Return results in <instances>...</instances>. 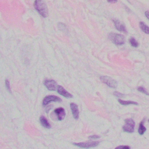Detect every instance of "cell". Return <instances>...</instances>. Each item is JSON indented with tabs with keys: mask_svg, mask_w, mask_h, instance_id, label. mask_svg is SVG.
Wrapping results in <instances>:
<instances>
[{
	"mask_svg": "<svg viewBox=\"0 0 149 149\" xmlns=\"http://www.w3.org/2000/svg\"><path fill=\"white\" fill-rule=\"evenodd\" d=\"M35 8L41 15L46 18L48 15V10L46 4L42 0H36L34 4Z\"/></svg>",
	"mask_w": 149,
	"mask_h": 149,
	"instance_id": "cell-1",
	"label": "cell"
},
{
	"mask_svg": "<svg viewBox=\"0 0 149 149\" xmlns=\"http://www.w3.org/2000/svg\"><path fill=\"white\" fill-rule=\"evenodd\" d=\"M109 38L113 43L118 46L123 45L125 42V37L119 34L111 33L109 34Z\"/></svg>",
	"mask_w": 149,
	"mask_h": 149,
	"instance_id": "cell-2",
	"label": "cell"
},
{
	"mask_svg": "<svg viewBox=\"0 0 149 149\" xmlns=\"http://www.w3.org/2000/svg\"><path fill=\"white\" fill-rule=\"evenodd\" d=\"M125 124L123 129L124 131L128 133H132L134 131L135 123L134 120L132 118H128L125 119Z\"/></svg>",
	"mask_w": 149,
	"mask_h": 149,
	"instance_id": "cell-3",
	"label": "cell"
},
{
	"mask_svg": "<svg viewBox=\"0 0 149 149\" xmlns=\"http://www.w3.org/2000/svg\"><path fill=\"white\" fill-rule=\"evenodd\" d=\"M101 81L105 84H107L110 88H115L117 87V82L116 81L107 76H103L100 77Z\"/></svg>",
	"mask_w": 149,
	"mask_h": 149,
	"instance_id": "cell-4",
	"label": "cell"
},
{
	"mask_svg": "<svg viewBox=\"0 0 149 149\" xmlns=\"http://www.w3.org/2000/svg\"><path fill=\"white\" fill-rule=\"evenodd\" d=\"M99 144V142L98 141H88L84 143H74L73 144L81 148H90L96 147Z\"/></svg>",
	"mask_w": 149,
	"mask_h": 149,
	"instance_id": "cell-5",
	"label": "cell"
},
{
	"mask_svg": "<svg viewBox=\"0 0 149 149\" xmlns=\"http://www.w3.org/2000/svg\"><path fill=\"white\" fill-rule=\"evenodd\" d=\"M52 102H61L62 100L60 97L54 95H49L46 96L43 99V105L44 106L47 105L49 103Z\"/></svg>",
	"mask_w": 149,
	"mask_h": 149,
	"instance_id": "cell-6",
	"label": "cell"
},
{
	"mask_svg": "<svg viewBox=\"0 0 149 149\" xmlns=\"http://www.w3.org/2000/svg\"><path fill=\"white\" fill-rule=\"evenodd\" d=\"M44 84L49 91H55L58 86L56 82L54 80H46L44 82Z\"/></svg>",
	"mask_w": 149,
	"mask_h": 149,
	"instance_id": "cell-7",
	"label": "cell"
},
{
	"mask_svg": "<svg viewBox=\"0 0 149 149\" xmlns=\"http://www.w3.org/2000/svg\"><path fill=\"white\" fill-rule=\"evenodd\" d=\"M113 22H114L115 27L118 31L125 33H127L126 28L123 24L121 23L119 21L117 20L113 21Z\"/></svg>",
	"mask_w": 149,
	"mask_h": 149,
	"instance_id": "cell-8",
	"label": "cell"
},
{
	"mask_svg": "<svg viewBox=\"0 0 149 149\" xmlns=\"http://www.w3.org/2000/svg\"><path fill=\"white\" fill-rule=\"evenodd\" d=\"M57 91L59 94L63 96L64 97L67 98H72L73 97V95L66 91L62 86H57Z\"/></svg>",
	"mask_w": 149,
	"mask_h": 149,
	"instance_id": "cell-9",
	"label": "cell"
},
{
	"mask_svg": "<svg viewBox=\"0 0 149 149\" xmlns=\"http://www.w3.org/2000/svg\"><path fill=\"white\" fill-rule=\"evenodd\" d=\"M71 111L73 114V116L75 119H78L79 118V111L78 109V106L76 104L71 103L70 104Z\"/></svg>",
	"mask_w": 149,
	"mask_h": 149,
	"instance_id": "cell-10",
	"label": "cell"
},
{
	"mask_svg": "<svg viewBox=\"0 0 149 149\" xmlns=\"http://www.w3.org/2000/svg\"><path fill=\"white\" fill-rule=\"evenodd\" d=\"M54 112L57 115L58 120L62 121L64 119V118L66 116V113H65V110L63 108H59L56 109L54 110Z\"/></svg>",
	"mask_w": 149,
	"mask_h": 149,
	"instance_id": "cell-11",
	"label": "cell"
},
{
	"mask_svg": "<svg viewBox=\"0 0 149 149\" xmlns=\"http://www.w3.org/2000/svg\"><path fill=\"white\" fill-rule=\"evenodd\" d=\"M40 121L42 125L47 129H50L51 128V125L48 122V120L45 117L42 116L40 118Z\"/></svg>",
	"mask_w": 149,
	"mask_h": 149,
	"instance_id": "cell-12",
	"label": "cell"
},
{
	"mask_svg": "<svg viewBox=\"0 0 149 149\" xmlns=\"http://www.w3.org/2000/svg\"><path fill=\"white\" fill-rule=\"evenodd\" d=\"M139 27L141 30L147 34H149V27L146 26L144 22H141L139 23Z\"/></svg>",
	"mask_w": 149,
	"mask_h": 149,
	"instance_id": "cell-13",
	"label": "cell"
},
{
	"mask_svg": "<svg viewBox=\"0 0 149 149\" xmlns=\"http://www.w3.org/2000/svg\"><path fill=\"white\" fill-rule=\"evenodd\" d=\"M144 122V120H143L139 124L138 132L140 135H143L146 130V128L143 125Z\"/></svg>",
	"mask_w": 149,
	"mask_h": 149,
	"instance_id": "cell-14",
	"label": "cell"
},
{
	"mask_svg": "<svg viewBox=\"0 0 149 149\" xmlns=\"http://www.w3.org/2000/svg\"><path fill=\"white\" fill-rule=\"evenodd\" d=\"M118 102H119L120 104L124 105H129V104H135V105H138V103L136 102H133V101H123L120 99H118Z\"/></svg>",
	"mask_w": 149,
	"mask_h": 149,
	"instance_id": "cell-15",
	"label": "cell"
},
{
	"mask_svg": "<svg viewBox=\"0 0 149 149\" xmlns=\"http://www.w3.org/2000/svg\"><path fill=\"white\" fill-rule=\"evenodd\" d=\"M130 43L131 46H132L133 47H137L139 46L138 42H137L136 40H135V38L133 37H131L130 39Z\"/></svg>",
	"mask_w": 149,
	"mask_h": 149,
	"instance_id": "cell-16",
	"label": "cell"
},
{
	"mask_svg": "<svg viewBox=\"0 0 149 149\" xmlns=\"http://www.w3.org/2000/svg\"><path fill=\"white\" fill-rule=\"evenodd\" d=\"M138 91H140V92H142V93H143V94H145V95H147L149 96V93L146 91V90L143 87H140L139 88H138Z\"/></svg>",
	"mask_w": 149,
	"mask_h": 149,
	"instance_id": "cell-17",
	"label": "cell"
},
{
	"mask_svg": "<svg viewBox=\"0 0 149 149\" xmlns=\"http://www.w3.org/2000/svg\"><path fill=\"white\" fill-rule=\"evenodd\" d=\"M58 26H59V29L62 31H63V32L67 30V28H66V26H65L64 24H63V23H59L58 24Z\"/></svg>",
	"mask_w": 149,
	"mask_h": 149,
	"instance_id": "cell-18",
	"label": "cell"
},
{
	"mask_svg": "<svg viewBox=\"0 0 149 149\" xmlns=\"http://www.w3.org/2000/svg\"><path fill=\"white\" fill-rule=\"evenodd\" d=\"M6 87L8 91H9L10 93H12V91H11V88L10 86V82H9L8 80H6Z\"/></svg>",
	"mask_w": 149,
	"mask_h": 149,
	"instance_id": "cell-19",
	"label": "cell"
},
{
	"mask_svg": "<svg viewBox=\"0 0 149 149\" xmlns=\"http://www.w3.org/2000/svg\"><path fill=\"white\" fill-rule=\"evenodd\" d=\"M114 95L117 97H123L125 95L120 92H118V91H115L114 92Z\"/></svg>",
	"mask_w": 149,
	"mask_h": 149,
	"instance_id": "cell-20",
	"label": "cell"
},
{
	"mask_svg": "<svg viewBox=\"0 0 149 149\" xmlns=\"http://www.w3.org/2000/svg\"><path fill=\"white\" fill-rule=\"evenodd\" d=\"M130 147L128 146H118L116 147V149H130Z\"/></svg>",
	"mask_w": 149,
	"mask_h": 149,
	"instance_id": "cell-21",
	"label": "cell"
},
{
	"mask_svg": "<svg viewBox=\"0 0 149 149\" xmlns=\"http://www.w3.org/2000/svg\"><path fill=\"white\" fill-rule=\"evenodd\" d=\"M100 136H99L98 135H92V136H90L89 137V138L90 139H97L99 138Z\"/></svg>",
	"mask_w": 149,
	"mask_h": 149,
	"instance_id": "cell-22",
	"label": "cell"
},
{
	"mask_svg": "<svg viewBox=\"0 0 149 149\" xmlns=\"http://www.w3.org/2000/svg\"><path fill=\"white\" fill-rule=\"evenodd\" d=\"M108 2L111 3H115L117 2V0H107Z\"/></svg>",
	"mask_w": 149,
	"mask_h": 149,
	"instance_id": "cell-23",
	"label": "cell"
},
{
	"mask_svg": "<svg viewBox=\"0 0 149 149\" xmlns=\"http://www.w3.org/2000/svg\"><path fill=\"white\" fill-rule=\"evenodd\" d=\"M145 15L146 18L149 20V11H147L145 13Z\"/></svg>",
	"mask_w": 149,
	"mask_h": 149,
	"instance_id": "cell-24",
	"label": "cell"
},
{
	"mask_svg": "<svg viewBox=\"0 0 149 149\" xmlns=\"http://www.w3.org/2000/svg\"><path fill=\"white\" fill-rule=\"evenodd\" d=\"M148 122H149V120H148Z\"/></svg>",
	"mask_w": 149,
	"mask_h": 149,
	"instance_id": "cell-25",
	"label": "cell"
}]
</instances>
